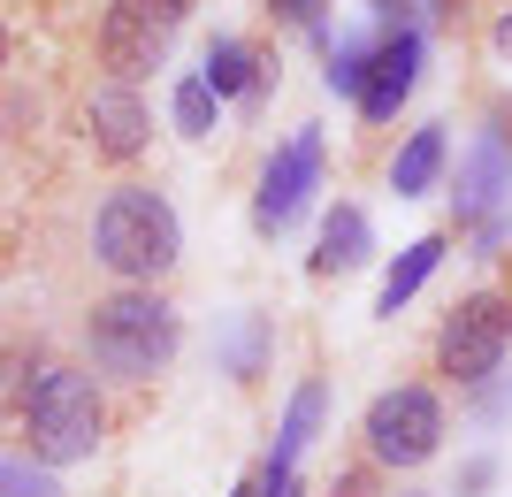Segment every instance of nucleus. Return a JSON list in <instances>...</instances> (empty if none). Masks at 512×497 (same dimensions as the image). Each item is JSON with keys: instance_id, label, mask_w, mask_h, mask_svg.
Here are the masks:
<instances>
[{"instance_id": "nucleus-1", "label": "nucleus", "mask_w": 512, "mask_h": 497, "mask_svg": "<svg viewBox=\"0 0 512 497\" xmlns=\"http://www.w3.org/2000/svg\"><path fill=\"white\" fill-rule=\"evenodd\" d=\"M8 436L31 467H77L107 444V390L77 360H39L8 383Z\"/></svg>"}, {"instance_id": "nucleus-2", "label": "nucleus", "mask_w": 512, "mask_h": 497, "mask_svg": "<svg viewBox=\"0 0 512 497\" xmlns=\"http://www.w3.org/2000/svg\"><path fill=\"white\" fill-rule=\"evenodd\" d=\"M77 345H85L92 375L100 383H123V390H146L176 368L184 352V314L161 283H115L107 299L85 306L77 322Z\"/></svg>"}, {"instance_id": "nucleus-3", "label": "nucleus", "mask_w": 512, "mask_h": 497, "mask_svg": "<svg viewBox=\"0 0 512 497\" xmlns=\"http://www.w3.org/2000/svg\"><path fill=\"white\" fill-rule=\"evenodd\" d=\"M92 260L115 283H169L184 260V222H176L169 192L153 184H115L92 207Z\"/></svg>"}, {"instance_id": "nucleus-4", "label": "nucleus", "mask_w": 512, "mask_h": 497, "mask_svg": "<svg viewBox=\"0 0 512 497\" xmlns=\"http://www.w3.org/2000/svg\"><path fill=\"white\" fill-rule=\"evenodd\" d=\"M451 436V413H444V390L436 383H390L367 398L360 413V452L375 475H413L428 459L444 452Z\"/></svg>"}, {"instance_id": "nucleus-5", "label": "nucleus", "mask_w": 512, "mask_h": 497, "mask_svg": "<svg viewBox=\"0 0 512 497\" xmlns=\"http://www.w3.org/2000/svg\"><path fill=\"white\" fill-rule=\"evenodd\" d=\"M184 23H192V0H107L92 54H100V69L115 85H138L153 69H169V46Z\"/></svg>"}, {"instance_id": "nucleus-6", "label": "nucleus", "mask_w": 512, "mask_h": 497, "mask_svg": "<svg viewBox=\"0 0 512 497\" xmlns=\"http://www.w3.org/2000/svg\"><path fill=\"white\" fill-rule=\"evenodd\" d=\"M505 352H512V306H505V291H467V299L436 322L428 360H436V375H444L451 390H474V383H490V375H505Z\"/></svg>"}, {"instance_id": "nucleus-7", "label": "nucleus", "mask_w": 512, "mask_h": 497, "mask_svg": "<svg viewBox=\"0 0 512 497\" xmlns=\"http://www.w3.org/2000/svg\"><path fill=\"white\" fill-rule=\"evenodd\" d=\"M321 169H329V138H321V123L291 130L268 161H260V184H253V238H291L299 230V215L314 207L321 192Z\"/></svg>"}, {"instance_id": "nucleus-8", "label": "nucleus", "mask_w": 512, "mask_h": 497, "mask_svg": "<svg viewBox=\"0 0 512 497\" xmlns=\"http://www.w3.org/2000/svg\"><path fill=\"white\" fill-rule=\"evenodd\" d=\"M512 199V123H482L451 176V230H482Z\"/></svg>"}, {"instance_id": "nucleus-9", "label": "nucleus", "mask_w": 512, "mask_h": 497, "mask_svg": "<svg viewBox=\"0 0 512 497\" xmlns=\"http://www.w3.org/2000/svg\"><path fill=\"white\" fill-rule=\"evenodd\" d=\"M77 123H85L92 161H107V169H130V161L153 146V108L138 100V85H115V77H100V85L77 100Z\"/></svg>"}, {"instance_id": "nucleus-10", "label": "nucleus", "mask_w": 512, "mask_h": 497, "mask_svg": "<svg viewBox=\"0 0 512 497\" xmlns=\"http://www.w3.org/2000/svg\"><path fill=\"white\" fill-rule=\"evenodd\" d=\"M421 62H428L421 23H406V31H375V46H367V85H360V100H352L367 130L398 123V108H406L413 85H421Z\"/></svg>"}, {"instance_id": "nucleus-11", "label": "nucleus", "mask_w": 512, "mask_h": 497, "mask_svg": "<svg viewBox=\"0 0 512 497\" xmlns=\"http://www.w3.org/2000/svg\"><path fill=\"white\" fill-rule=\"evenodd\" d=\"M276 54L268 46H253V39H237V31H222V39H207V54H199V85L222 100V108H245V115H260L268 108V92H276Z\"/></svg>"}, {"instance_id": "nucleus-12", "label": "nucleus", "mask_w": 512, "mask_h": 497, "mask_svg": "<svg viewBox=\"0 0 512 497\" xmlns=\"http://www.w3.org/2000/svg\"><path fill=\"white\" fill-rule=\"evenodd\" d=\"M375 260V222H367L360 199H337L329 215H321V238H314V260H306V276H352Z\"/></svg>"}, {"instance_id": "nucleus-13", "label": "nucleus", "mask_w": 512, "mask_h": 497, "mask_svg": "<svg viewBox=\"0 0 512 497\" xmlns=\"http://www.w3.org/2000/svg\"><path fill=\"white\" fill-rule=\"evenodd\" d=\"M444 176H451V130L444 123L406 130V146L390 153V192H398V199H428Z\"/></svg>"}, {"instance_id": "nucleus-14", "label": "nucleus", "mask_w": 512, "mask_h": 497, "mask_svg": "<svg viewBox=\"0 0 512 497\" xmlns=\"http://www.w3.org/2000/svg\"><path fill=\"white\" fill-rule=\"evenodd\" d=\"M321 421H329V383H321V375H306V383L291 390V406H283V421H276V444H268V459H260V467H299L306 444L321 436Z\"/></svg>"}, {"instance_id": "nucleus-15", "label": "nucleus", "mask_w": 512, "mask_h": 497, "mask_svg": "<svg viewBox=\"0 0 512 497\" xmlns=\"http://www.w3.org/2000/svg\"><path fill=\"white\" fill-rule=\"evenodd\" d=\"M444 253H451V230H428V238H413L406 253L390 260V276H383V291H375V314H398V306L413 299V291H421L428 276H436V268H444Z\"/></svg>"}, {"instance_id": "nucleus-16", "label": "nucleus", "mask_w": 512, "mask_h": 497, "mask_svg": "<svg viewBox=\"0 0 512 497\" xmlns=\"http://www.w3.org/2000/svg\"><path fill=\"white\" fill-rule=\"evenodd\" d=\"M268 352H276V322H268V314H237L230 337H222V368H230L237 383H260V375H268Z\"/></svg>"}, {"instance_id": "nucleus-17", "label": "nucleus", "mask_w": 512, "mask_h": 497, "mask_svg": "<svg viewBox=\"0 0 512 497\" xmlns=\"http://www.w3.org/2000/svg\"><path fill=\"white\" fill-rule=\"evenodd\" d=\"M169 115H176V130H184V138H214V130H222V100L199 85V69H192V77H176Z\"/></svg>"}, {"instance_id": "nucleus-18", "label": "nucleus", "mask_w": 512, "mask_h": 497, "mask_svg": "<svg viewBox=\"0 0 512 497\" xmlns=\"http://www.w3.org/2000/svg\"><path fill=\"white\" fill-rule=\"evenodd\" d=\"M367 46H375V39H337V46H329V92H337V100H360V85H367Z\"/></svg>"}, {"instance_id": "nucleus-19", "label": "nucleus", "mask_w": 512, "mask_h": 497, "mask_svg": "<svg viewBox=\"0 0 512 497\" xmlns=\"http://www.w3.org/2000/svg\"><path fill=\"white\" fill-rule=\"evenodd\" d=\"M268 16H276L283 31H306V39H314L321 54L337 46V39H329V0H268Z\"/></svg>"}, {"instance_id": "nucleus-20", "label": "nucleus", "mask_w": 512, "mask_h": 497, "mask_svg": "<svg viewBox=\"0 0 512 497\" xmlns=\"http://www.w3.org/2000/svg\"><path fill=\"white\" fill-rule=\"evenodd\" d=\"M0 497H62V482H54V467H31V459L0 452Z\"/></svg>"}, {"instance_id": "nucleus-21", "label": "nucleus", "mask_w": 512, "mask_h": 497, "mask_svg": "<svg viewBox=\"0 0 512 497\" xmlns=\"http://www.w3.org/2000/svg\"><path fill=\"white\" fill-rule=\"evenodd\" d=\"M467 398H474V413H482V421H505V413H512V375H490V383H474Z\"/></svg>"}, {"instance_id": "nucleus-22", "label": "nucleus", "mask_w": 512, "mask_h": 497, "mask_svg": "<svg viewBox=\"0 0 512 497\" xmlns=\"http://www.w3.org/2000/svg\"><path fill=\"white\" fill-rule=\"evenodd\" d=\"M490 482H497V459H490V452H474L467 467H459V497H482Z\"/></svg>"}, {"instance_id": "nucleus-23", "label": "nucleus", "mask_w": 512, "mask_h": 497, "mask_svg": "<svg viewBox=\"0 0 512 497\" xmlns=\"http://www.w3.org/2000/svg\"><path fill=\"white\" fill-rule=\"evenodd\" d=\"M367 8H375V31H406L421 0H367Z\"/></svg>"}, {"instance_id": "nucleus-24", "label": "nucleus", "mask_w": 512, "mask_h": 497, "mask_svg": "<svg viewBox=\"0 0 512 497\" xmlns=\"http://www.w3.org/2000/svg\"><path fill=\"white\" fill-rule=\"evenodd\" d=\"M337 497H375V467H367V459H360V467H352V475L337 482Z\"/></svg>"}, {"instance_id": "nucleus-25", "label": "nucleus", "mask_w": 512, "mask_h": 497, "mask_svg": "<svg viewBox=\"0 0 512 497\" xmlns=\"http://www.w3.org/2000/svg\"><path fill=\"white\" fill-rule=\"evenodd\" d=\"M490 46H497V54H505V62H512V0H505V8H497V23H490Z\"/></svg>"}, {"instance_id": "nucleus-26", "label": "nucleus", "mask_w": 512, "mask_h": 497, "mask_svg": "<svg viewBox=\"0 0 512 497\" xmlns=\"http://www.w3.org/2000/svg\"><path fill=\"white\" fill-rule=\"evenodd\" d=\"M8 62H16V31L0 23V77H8Z\"/></svg>"}, {"instance_id": "nucleus-27", "label": "nucleus", "mask_w": 512, "mask_h": 497, "mask_svg": "<svg viewBox=\"0 0 512 497\" xmlns=\"http://www.w3.org/2000/svg\"><path fill=\"white\" fill-rule=\"evenodd\" d=\"M428 8H436V23H459V8H467V0H428Z\"/></svg>"}, {"instance_id": "nucleus-28", "label": "nucleus", "mask_w": 512, "mask_h": 497, "mask_svg": "<svg viewBox=\"0 0 512 497\" xmlns=\"http://www.w3.org/2000/svg\"><path fill=\"white\" fill-rule=\"evenodd\" d=\"M230 497H253V482H237V490H230Z\"/></svg>"}, {"instance_id": "nucleus-29", "label": "nucleus", "mask_w": 512, "mask_h": 497, "mask_svg": "<svg viewBox=\"0 0 512 497\" xmlns=\"http://www.w3.org/2000/svg\"><path fill=\"white\" fill-rule=\"evenodd\" d=\"M505 306H512V268H505Z\"/></svg>"}, {"instance_id": "nucleus-30", "label": "nucleus", "mask_w": 512, "mask_h": 497, "mask_svg": "<svg viewBox=\"0 0 512 497\" xmlns=\"http://www.w3.org/2000/svg\"><path fill=\"white\" fill-rule=\"evenodd\" d=\"M398 497H428V490H398Z\"/></svg>"}]
</instances>
